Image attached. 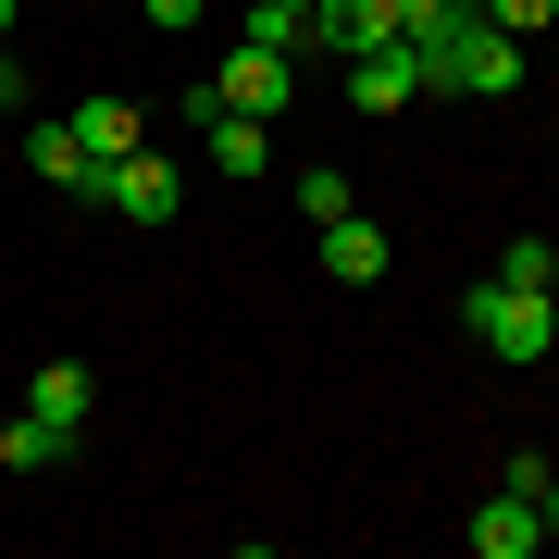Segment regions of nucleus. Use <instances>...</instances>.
Returning a JSON list of instances; mask_svg holds the SVG:
<instances>
[{"label": "nucleus", "mask_w": 559, "mask_h": 559, "mask_svg": "<svg viewBox=\"0 0 559 559\" xmlns=\"http://www.w3.org/2000/svg\"><path fill=\"white\" fill-rule=\"evenodd\" d=\"M62 448H75V436H62V423H38V411H25V423H0V473H50Z\"/></svg>", "instance_id": "obj_12"}, {"label": "nucleus", "mask_w": 559, "mask_h": 559, "mask_svg": "<svg viewBox=\"0 0 559 559\" xmlns=\"http://www.w3.org/2000/svg\"><path fill=\"white\" fill-rule=\"evenodd\" d=\"M498 286H559V249H547V237H510V249H498Z\"/></svg>", "instance_id": "obj_14"}, {"label": "nucleus", "mask_w": 559, "mask_h": 559, "mask_svg": "<svg viewBox=\"0 0 559 559\" xmlns=\"http://www.w3.org/2000/svg\"><path fill=\"white\" fill-rule=\"evenodd\" d=\"M25 175H38V187H62V200H87V187H100V162H87V138H75V124H25Z\"/></svg>", "instance_id": "obj_7"}, {"label": "nucleus", "mask_w": 559, "mask_h": 559, "mask_svg": "<svg viewBox=\"0 0 559 559\" xmlns=\"http://www.w3.org/2000/svg\"><path fill=\"white\" fill-rule=\"evenodd\" d=\"M411 100H423V50H411V38H385V50L348 62V112L385 124V112H411Z\"/></svg>", "instance_id": "obj_5"}, {"label": "nucleus", "mask_w": 559, "mask_h": 559, "mask_svg": "<svg viewBox=\"0 0 559 559\" xmlns=\"http://www.w3.org/2000/svg\"><path fill=\"white\" fill-rule=\"evenodd\" d=\"M373 25H385V38H411V50H436L460 13H448V0H373Z\"/></svg>", "instance_id": "obj_13"}, {"label": "nucleus", "mask_w": 559, "mask_h": 559, "mask_svg": "<svg viewBox=\"0 0 559 559\" xmlns=\"http://www.w3.org/2000/svg\"><path fill=\"white\" fill-rule=\"evenodd\" d=\"M0 25H13V0H0Z\"/></svg>", "instance_id": "obj_21"}, {"label": "nucleus", "mask_w": 559, "mask_h": 559, "mask_svg": "<svg viewBox=\"0 0 559 559\" xmlns=\"http://www.w3.org/2000/svg\"><path fill=\"white\" fill-rule=\"evenodd\" d=\"M385 261H399V249H385V224H360V212L323 224V274H336V286H385Z\"/></svg>", "instance_id": "obj_9"}, {"label": "nucleus", "mask_w": 559, "mask_h": 559, "mask_svg": "<svg viewBox=\"0 0 559 559\" xmlns=\"http://www.w3.org/2000/svg\"><path fill=\"white\" fill-rule=\"evenodd\" d=\"M261 162H274V138H261V112H212V175H224V187H249Z\"/></svg>", "instance_id": "obj_11"}, {"label": "nucleus", "mask_w": 559, "mask_h": 559, "mask_svg": "<svg viewBox=\"0 0 559 559\" xmlns=\"http://www.w3.org/2000/svg\"><path fill=\"white\" fill-rule=\"evenodd\" d=\"M212 100L224 112H261V124H286L299 112V50H274V38H237L212 62Z\"/></svg>", "instance_id": "obj_3"}, {"label": "nucleus", "mask_w": 559, "mask_h": 559, "mask_svg": "<svg viewBox=\"0 0 559 559\" xmlns=\"http://www.w3.org/2000/svg\"><path fill=\"white\" fill-rule=\"evenodd\" d=\"M460 323H473V336L522 373V360H547V348H559V286H498V274H485L473 299H460Z\"/></svg>", "instance_id": "obj_2"}, {"label": "nucleus", "mask_w": 559, "mask_h": 559, "mask_svg": "<svg viewBox=\"0 0 559 559\" xmlns=\"http://www.w3.org/2000/svg\"><path fill=\"white\" fill-rule=\"evenodd\" d=\"M448 13H485V0H448Z\"/></svg>", "instance_id": "obj_20"}, {"label": "nucleus", "mask_w": 559, "mask_h": 559, "mask_svg": "<svg viewBox=\"0 0 559 559\" xmlns=\"http://www.w3.org/2000/svg\"><path fill=\"white\" fill-rule=\"evenodd\" d=\"M460 535H473V559H535V547H547V510L498 485V498H485L473 522H460Z\"/></svg>", "instance_id": "obj_6"}, {"label": "nucleus", "mask_w": 559, "mask_h": 559, "mask_svg": "<svg viewBox=\"0 0 559 559\" xmlns=\"http://www.w3.org/2000/svg\"><path fill=\"white\" fill-rule=\"evenodd\" d=\"M138 13H150V25H200V0H138Z\"/></svg>", "instance_id": "obj_17"}, {"label": "nucleus", "mask_w": 559, "mask_h": 559, "mask_svg": "<svg viewBox=\"0 0 559 559\" xmlns=\"http://www.w3.org/2000/svg\"><path fill=\"white\" fill-rule=\"evenodd\" d=\"M274 13H299V25H311V0H274Z\"/></svg>", "instance_id": "obj_19"}, {"label": "nucleus", "mask_w": 559, "mask_h": 559, "mask_svg": "<svg viewBox=\"0 0 559 559\" xmlns=\"http://www.w3.org/2000/svg\"><path fill=\"white\" fill-rule=\"evenodd\" d=\"M485 13H498L510 38H522V25H559V0H485Z\"/></svg>", "instance_id": "obj_16"}, {"label": "nucleus", "mask_w": 559, "mask_h": 559, "mask_svg": "<svg viewBox=\"0 0 559 559\" xmlns=\"http://www.w3.org/2000/svg\"><path fill=\"white\" fill-rule=\"evenodd\" d=\"M25 411H38V423H62V436H87V411H100V373H87V360H38Z\"/></svg>", "instance_id": "obj_8"}, {"label": "nucleus", "mask_w": 559, "mask_h": 559, "mask_svg": "<svg viewBox=\"0 0 559 559\" xmlns=\"http://www.w3.org/2000/svg\"><path fill=\"white\" fill-rule=\"evenodd\" d=\"M175 162L162 150H124V162H100V187H87V212H112V224H175Z\"/></svg>", "instance_id": "obj_4"}, {"label": "nucleus", "mask_w": 559, "mask_h": 559, "mask_svg": "<svg viewBox=\"0 0 559 559\" xmlns=\"http://www.w3.org/2000/svg\"><path fill=\"white\" fill-rule=\"evenodd\" d=\"M62 124L87 138V162H124V150H150V112H138V100H112V87H100L87 112H62Z\"/></svg>", "instance_id": "obj_10"}, {"label": "nucleus", "mask_w": 559, "mask_h": 559, "mask_svg": "<svg viewBox=\"0 0 559 559\" xmlns=\"http://www.w3.org/2000/svg\"><path fill=\"white\" fill-rule=\"evenodd\" d=\"M299 212H311V224H336V212H348V175H323V162H311V175H299Z\"/></svg>", "instance_id": "obj_15"}, {"label": "nucleus", "mask_w": 559, "mask_h": 559, "mask_svg": "<svg viewBox=\"0 0 559 559\" xmlns=\"http://www.w3.org/2000/svg\"><path fill=\"white\" fill-rule=\"evenodd\" d=\"M535 510H547V535H559V473H547V498H535Z\"/></svg>", "instance_id": "obj_18"}, {"label": "nucleus", "mask_w": 559, "mask_h": 559, "mask_svg": "<svg viewBox=\"0 0 559 559\" xmlns=\"http://www.w3.org/2000/svg\"><path fill=\"white\" fill-rule=\"evenodd\" d=\"M423 87H448V100H510L522 87V38L498 13H460L436 50H423Z\"/></svg>", "instance_id": "obj_1"}]
</instances>
